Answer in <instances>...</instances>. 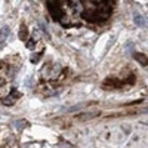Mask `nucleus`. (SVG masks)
<instances>
[{"instance_id":"11","label":"nucleus","mask_w":148,"mask_h":148,"mask_svg":"<svg viewBox=\"0 0 148 148\" xmlns=\"http://www.w3.org/2000/svg\"><path fill=\"white\" fill-rule=\"evenodd\" d=\"M27 47H30V49H31V47H34V42H33V40L27 42Z\"/></svg>"},{"instance_id":"6","label":"nucleus","mask_w":148,"mask_h":148,"mask_svg":"<svg viewBox=\"0 0 148 148\" xmlns=\"http://www.w3.org/2000/svg\"><path fill=\"white\" fill-rule=\"evenodd\" d=\"M15 99H16V98H14V96H6L5 99H3V104L5 105H14Z\"/></svg>"},{"instance_id":"9","label":"nucleus","mask_w":148,"mask_h":148,"mask_svg":"<svg viewBox=\"0 0 148 148\" xmlns=\"http://www.w3.org/2000/svg\"><path fill=\"white\" fill-rule=\"evenodd\" d=\"M121 129L126 132V135H129V133H130V130H132V127H130L129 125H123V126H121Z\"/></svg>"},{"instance_id":"2","label":"nucleus","mask_w":148,"mask_h":148,"mask_svg":"<svg viewBox=\"0 0 148 148\" xmlns=\"http://www.w3.org/2000/svg\"><path fill=\"white\" fill-rule=\"evenodd\" d=\"M98 116H99V111H89V113H82V114H79V116H77V120L86 121V120H92V119H95V117H98Z\"/></svg>"},{"instance_id":"4","label":"nucleus","mask_w":148,"mask_h":148,"mask_svg":"<svg viewBox=\"0 0 148 148\" xmlns=\"http://www.w3.org/2000/svg\"><path fill=\"white\" fill-rule=\"evenodd\" d=\"M9 34H10L9 27H3L2 30H0V42H5L8 37H9Z\"/></svg>"},{"instance_id":"8","label":"nucleus","mask_w":148,"mask_h":148,"mask_svg":"<svg viewBox=\"0 0 148 148\" xmlns=\"http://www.w3.org/2000/svg\"><path fill=\"white\" fill-rule=\"evenodd\" d=\"M25 125H27L25 120H18V121H16V127H18V129H24V127H25Z\"/></svg>"},{"instance_id":"12","label":"nucleus","mask_w":148,"mask_h":148,"mask_svg":"<svg viewBox=\"0 0 148 148\" xmlns=\"http://www.w3.org/2000/svg\"><path fill=\"white\" fill-rule=\"evenodd\" d=\"M136 141H139V136H138V135H133V136H132V142H136Z\"/></svg>"},{"instance_id":"13","label":"nucleus","mask_w":148,"mask_h":148,"mask_svg":"<svg viewBox=\"0 0 148 148\" xmlns=\"http://www.w3.org/2000/svg\"><path fill=\"white\" fill-rule=\"evenodd\" d=\"M142 123H144L145 126H148V120H145V121H142Z\"/></svg>"},{"instance_id":"5","label":"nucleus","mask_w":148,"mask_h":148,"mask_svg":"<svg viewBox=\"0 0 148 148\" xmlns=\"http://www.w3.org/2000/svg\"><path fill=\"white\" fill-rule=\"evenodd\" d=\"M27 37H28V31H27V27H25V25H24V24H22V25H21V28H19V39L25 42V40H27Z\"/></svg>"},{"instance_id":"7","label":"nucleus","mask_w":148,"mask_h":148,"mask_svg":"<svg viewBox=\"0 0 148 148\" xmlns=\"http://www.w3.org/2000/svg\"><path fill=\"white\" fill-rule=\"evenodd\" d=\"M82 108H84V105H83V104H79V105H74V107L68 108V113H74V111H77V110H82Z\"/></svg>"},{"instance_id":"1","label":"nucleus","mask_w":148,"mask_h":148,"mask_svg":"<svg viewBox=\"0 0 148 148\" xmlns=\"http://www.w3.org/2000/svg\"><path fill=\"white\" fill-rule=\"evenodd\" d=\"M133 22H135V25H138V27H147L148 25L145 16L141 14V12H138V10L133 12Z\"/></svg>"},{"instance_id":"10","label":"nucleus","mask_w":148,"mask_h":148,"mask_svg":"<svg viewBox=\"0 0 148 148\" xmlns=\"http://www.w3.org/2000/svg\"><path fill=\"white\" fill-rule=\"evenodd\" d=\"M40 55H42V53H37V55H33V56H31V61H33V62H37V61H39V58H40Z\"/></svg>"},{"instance_id":"3","label":"nucleus","mask_w":148,"mask_h":148,"mask_svg":"<svg viewBox=\"0 0 148 148\" xmlns=\"http://www.w3.org/2000/svg\"><path fill=\"white\" fill-rule=\"evenodd\" d=\"M133 56H135V59H136V61H138V62H139L141 65H144V67H145V65L148 64V58H147L144 53H138V52H136V53H135Z\"/></svg>"}]
</instances>
